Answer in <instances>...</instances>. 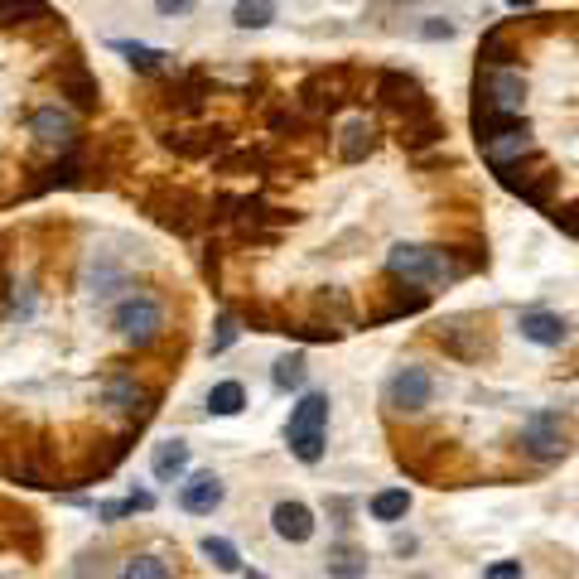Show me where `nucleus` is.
<instances>
[{
    "label": "nucleus",
    "mask_w": 579,
    "mask_h": 579,
    "mask_svg": "<svg viewBox=\"0 0 579 579\" xmlns=\"http://www.w3.org/2000/svg\"><path fill=\"white\" fill-rule=\"evenodd\" d=\"M232 20H237V29H266L276 20V5L271 0H237Z\"/></svg>",
    "instance_id": "2f4dec72"
},
{
    "label": "nucleus",
    "mask_w": 579,
    "mask_h": 579,
    "mask_svg": "<svg viewBox=\"0 0 579 579\" xmlns=\"http://www.w3.org/2000/svg\"><path fill=\"white\" fill-rule=\"evenodd\" d=\"M377 102H382L396 121H415V116L435 111V102H430V92L420 87V78H415V73H401V68H382V73H377Z\"/></svg>",
    "instance_id": "0eeeda50"
},
{
    "label": "nucleus",
    "mask_w": 579,
    "mask_h": 579,
    "mask_svg": "<svg viewBox=\"0 0 579 579\" xmlns=\"http://www.w3.org/2000/svg\"><path fill=\"white\" fill-rule=\"evenodd\" d=\"M222 497H227V488H222L218 473L208 469V473H193L189 483L179 488V507L193 512V517H213V512L222 507Z\"/></svg>",
    "instance_id": "4468645a"
},
{
    "label": "nucleus",
    "mask_w": 579,
    "mask_h": 579,
    "mask_svg": "<svg viewBox=\"0 0 579 579\" xmlns=\"http://www.w3.org/2000/svg\"><path fill=\"white\" fill-rule=\"evenodd\" d=\"M271 531H276L280 541H290V546H304L309 536H314V512L304 507V502H276L271 507Z\"/></svg>",
    "instance_id": "f3484780"
},
{
    "label": "nucleus",
    "mask_w": 579,
    "mask_h": 579,
    "mask_svg": "<svg viewBox=\"0 0 579 579\" xmlns=\"http://www.w3.org/2000/svg\"><path fill=\"white\" fill-rule=\"evenodd\" d=\"M121 579H174V575H169V565L160 555H131L121 565Z\"/></svg>",
    "instance_id": "473e14b6"
},
{
    "label": "nucleus",
    "mask_w": 579,
    "mask_h": 579,
    "mask_svg": "<svg viewBox=\"0 0 579 579\" xmlns=\"http://www.w3.org/2000/svg\"><path fill=\"white\" fill-rule=\"evenodd\" d=\"M198 551L213 560V570H222V575H237L242 570V555H237V546L227 541V536H203V546Z\"/></svg>",
    "instance_id": "c85d7f7f"
},
{
    "label": "nucleus",
    "mask_w": 579,
    "mask_h": 579,
    "mask_svg": "<svg viewBox=\"0 0 579 579\" xmlns=\"http://www.w3.org/2000/svg\"><path fill=\"white\" fill-rule=\"evenodd\" d=\"M165 145L174 155H189V160H203V155H218L227 145V131L213 126V131H179V136H165Z\"/></svg>",
    "instance_id": "4be33fe9"
},
{
    "label": "nucleus",
    "mask_w": 579,
    "mask_h": 579,
    "mask_svg": "<svg viewBox=\"0 0 579 579\" xmlns=\"http://www.w3.org/2000/svg\"><path fill=\"white\" fill-rule=\"evenodd\" d=\"M150 473H155L160 483H179V478L189 473V444H184V440L155 444V454H150Z\"/></svg>",
    "instance_id": "5701e85b"
},
{
    "label": "nucleus",
    "mask_w": 579,
    "mask_h": 579,
    "mask_svg": "<svg viewBox=\"0 0 579 579\" xmlns=\"http://www.w3.org/2000/svg\"><path fill=\"white\" fill-rule=\"evenodd\" d=\"M208 411L213 415H242L247 411V386L242 382H218L208 391Z\"/></svg>",
    "instance_id": "cd10ccee"
},
{
    "label": "nucleus",
    "mask_w": 579,
    "mask_h": 579,
    "mask_svg": "<svg viewBox=\"0 0 579 579\" xmlns=\"http://www.w3.org/2000/svg\"><path fill=\"white\" fill-rule=\"evenodd\" d=\"M488 261L483 256H464L454 247H420V242H396L386 251V276L401 280V285H454V280L483 271Z\"/></svg>",
    "instance_id": "f257e3e1"
},
{
    "label": "nucleus",
    "mask_w": 579,
    "mask_h": 579,
    "mask_svg": "<svg viewBox=\"0 0 579 579\" xmlns=\"http://www.w3.org/2000/svg\"><path fill=\"white\" fill-rule=\"evenodd\" d=\"M54 78H58V92H63V97H73L83 111H97V102H102V87H97V78L87 73L83 58H68L63 68H54Z\"/></svg>",
    "instance_id": "2eb2a0df"
},
{
    "label": "nucleus",
    "mask_w": 579,
    "mask_h": 579,
    "mask_svg": "<svg viewBox=\"0 0 579 579\" xmlns=\"http://www.w3.org/2000/svg\"><path fill=\"white\" fill-rule=\"evenodd\" d=\"M111 329L121 333V343H131V348H150L165 333V309H160L155 295H131V300L116 304Z\"/></svg>",
    "instance_id": "20e7f679"
},
{
    "label": "nucleus",
    "mask_w": 579,
    "mask_h": 579,
    "mask_svg": "<svg viewBox=\"0 0 579 579\" xmlns=\"http://www.w3.org/2000/svg\"><path fill=\"white\" fill-rule=\"evenodd\" d=\"M522 449L536 459V464H560L570 454V430L560 411H536L531 420L522 425Z\"/></svg>",
    "instance_id": "1a4fd4ad"
},
{
    "label": "nucleus",
    "mask_w": 579,
    "mask_h": 579,
    "mask_svg": "<svg viewBox=\"0 0 579 579\" xmlns=\"http://www.w3.org/2000/svg\"><path fill=\"white\" fill-rule=\"evenodd\" d=\"M483 579H522V560H497V565H488Z\"/></svg>",
    "instance_id": "4c0bfd02"
},
{
    "label": "nucleus",
    "mask_w": 579,
    "mask_h": 579,
    "mask_svg": "<svg viewBox=\"0 0 579 579\" xmlns=\"http://www.w3.org/2000/svg\"><path fill=\"white\" fill-rule=\"evenodd\" d=\"M478 107L507 111V116H522L526 107V73L522 68H478Z\"/></svg>",
    "instance_id": "9d476101"
},
{
    "label": "nucleus",
    "mask_w": 579,
    "mask_h": 579,
    "mask_svg": "<svg viewBox=\"0 0 579 579\" xmlns=\"http://www.w3.org/2000/svg\"><path fill=\"white\" fill-rule=\"evenodd\" d=\"M237 314H232V309H222L218 314V333H213V353H227V348H232V343H237Z\"/></svg>",
    "instance_id": "72a5a7b5"
},
{
    "label": "nucleus",
    "mask_w": 579,
    "mask_h": 579,
    "mask_svg": "<svg viewBox=\"0 0 579 579\" xmlns=\"http://www.w3.org/2000/svg\"><path fill=\"white\" fill-rule=\"evenodd\" d=\"M415 579H425V575H415Z\"/></svg>",
    "instance_id": "ea45409f"
},
{
    "label": "nucleus",
    "mask_w": 579,
    "mask_h": 579,
    "mask_svg": "<svg viewBox=\"0 0 579 579\" xmlns=\"http://www.w3.org/2000/svg\"><path fill=\"white\" fill-rule=\"evenodd\" d=\"M29 136L39 140L44 150H54V155H68V150L83 145V140H78V126H73V116L58 107V102L34 107V116H29Z\"/></svg>",
    "instance_id": "ddd939ff"
},
{
    "label": "nucleus",
    "mask_w": 579,
    "mask_h": 579,
    "mask_svg": "<svg viewBox=\"0 0 579 579\" xmlns=\"http://www.w3.org/2000/svg\"><path fill=\"white\" fill-rule=\"evenodd\" d=\"M406 512H411V493L406 488H382V493L372 497V517L386 526H396Z\"/></svg>",
    "instance_id": "a878e982"
},
{
    "label": "nucleus",
    "mask_w": 579,
    "mask_h": 579,
    "mask_svg": "<svg viewBox=\"0 0 579 579\" xmlns=\"http://www.w3.org/2000/svg\"><path fill=\"white\" fill-rule=\"evenodd\" d=\"M435 338H440L444 353L459 362H478L493 353V329H488V319H478V314H454V319L435 324Z\"/></svg>",
    "instance_id": "423d86ee"
},
{
    "label": "nucleus",
    "mask_w": 579,
    "mask_h": 579,
    "mask_svg": "<svg viewBox=\"0 0 579 579\" xmlns=\"http://www.w3.org/2000/svg\"><path fill=\"white\" fill-rule=\"evenodd\" d=\"M522 49L512 44V25H493L478 44V68H517Z\"/></svg>",
    "instance_id": "6ab92c4d"
},
{
    "label": "nucleus",
    "mask_w": 579,
    "mask_h": 579,
    "mask_svg": "<svg viewBox=\"0 0 579 579\" xmlns=\"http://www.w3.org/2000/svg\"><path fill=\"white\" fill-rule=\"evenodd\" d=\"M507 5H512V10H531L536 0H507Z\"/></svg>",
    "instance_id": "58836bf2"
},
{
    "label": "nucleus",
    "mask_w": 579,
    "mask_h": 579,
    "mask_svg": "<svg viewBox=\"0 0 579 579\" xmlns=\"http://www.w3.org/2000/svg\"><path fill=\"white\" fill-rule=\"evenodd\" d=\"M333 145H338V160H343V165H362V160L377 150V121H372V116H353V121L338 131Z\"/></svg>",
    "instance_id": "dca6fc26"
},
{
    "label": "nucleus",
    "mask_w": 579,
    "mask_h": 579,
    "mask_svg": "<svg viewBox=\"0 0 579 579\" xmlns=\"http://www.w3.org/2000/svg\"><path fill=\"white\" fill-rule=\"evenodd\" d=\"M329 579H367V551H358V546L329 551Z\"/></svg>",
    "instance_id": "bb28decb"
},
{
    "label": "nucleus",
    "mask_w": 579,
    "mask_h": 579,
    "mask_svg": "<svg viewBox=\"0 0 579 579\" xmlns=\"http://www.w3.org/2000/svg\"><path fill=\"white\" fill-rule=\"evenodd\" d=\"M497 184L507 193H517V198H526L531 208H551V193L555 184H560V174L555 169H546V160L541 155H526V165L517 160V165H497Z\"/></svg>",
    "instance_id": "39448f33"
},
{
    "label": "nucleus",
    "mask_w": 579,
    "mask_h": 579,
    "mask_svg": "<svg viewBox=\"0 0 579 579\" xmlns=\"http://www.w3.org/2000/svg\"><path fill=\"white\" fill-rule=\"evenodd\" d=\"M444 136H449V126H444L440 111H425V116H415V121H401V145L411 150V155H420L425 145H444Z\"/></svg>",
    "instance_id": "412c9836"
},
{
    "label": "nucleus",
    "mask_w": 579,
    "mask_h": 579,
    "mask_svg": "<svg viewBox=\"0 0 579 579\" xmlns=\"http://www.w3.org/2000/svg\"><path fill=\"white\" fill-rule=\"evenodd\" d=\"M150 507H155V497L150 493H131V497H121V502H97V517H102V522H121V517L150 512Z\"/></svg>",
    "instance_id": "7c9ffc66"
},
{
    "label": "nucleus",
    "mask_w": 579,
    "mask_h": 579,
    "mask_svg": "<svg viewBox=\"0 0 579 579\" xmlns=\"http://www.w3.org/2000/svg\"><path fill=\"white\" fill-rule=\"evenodd\" d=\"M551 222L565 232V237H579V203H555L551 208Z\"/></svg>",
    "instance_id": "f704fd0d"
},
{
    "label": "nucleus",
    "mask_w": 579,
    "mask_h": 579,
    "mask_svg": "<svg viewBox=\"0 0 579 579\" xmlns=\"http://www.w3.org/2000/svg\"><path fill=\"white\" fill-rule=\"evenodd\" d=\"M517 329H522L526 343H536V348H560L565 338H570V324L551 314V309H526L522 319H517Z\"/></svg>",
    "instance_id": "a211bd4d"
},
{
    "label": "nucleus",
    "mask_w": 579,
    "mask_h": 579,
    "mask_svg": "<svg viewBox=\"0 0 579 579\" xmlns=\"http://www.w3.org/2000/svg\"><path fill=\"white\" fill-rule=\"evenodd\" d=\"M478 150H483V160L488 165H517V160H526V155H536V136H531V126H526L522 116H512L507 126H497V131H488V136L478 140Z\"/></svg>",
    "instance_id": "f8f14e48"
},
{
    "label": "nucleus",
    "mask_w": 579,
    "mask_h": 579,
    "mask_svg": "<svg viewBox=\"0 0 579 579\" xmlns=\"http://www.w3.org/2000/svg\"><path fill=\"white\" fill-rule=\"evenodd\" d=\"M150 213H155V222H165L169 232L189 237V232H198V227L208 222V203L193 198L189 189H165L150 198Z\"/></svg>",
    "instance_id": "9b49d317"
},
{
    "label": "nucleus",
    "mask_w": 579,
    "mask_h": 579,
    "mask_svg": "<svg viewBox=\"0 0 579 579\" xmlns=\"http://www.w3.org/2000/svg\"><path fill=\"white\" fill-rule=\"evenodd\" d=\"M348 83H353V68H324V73H309V78L300 83L295 107H300L314 126H324L333 111L353 97V92H348Z\"/></svg>",
    "instance_id": "7ed1b4c3"
},
{
    "label": "nucleus",
    "mask_w": 579,
    "mask_h": 579,
    "mask_svg": "<svg viewBox=\"0 0 579 579\" xmlns=\"http://www.w3.org/2000/svg\"><path fill=\"white\" fill-rule=\"evenodd\" d=\"M44 20H54L44 0H0V29H10V25H44Z\"/></svg>",
    "instance_id": "b1692460"
},
{
    "label": "nucleus",
    "mask_w": 579,
    "mask_h": 579,
    "mask_svg": "<svg viewBox=\"0 0 579 579\" xmlns=\"http://www.w3.org/2000/svg\"><path fill=\"white\" fill-rule=\"evenodd\" d=\"M430 309V290L425 285H401L391 300L377 309V314H367V324H391V319H411V314H425Z\"/></svg>",
    "instance_id": "aec40b11"
},
{
    "label": "nucleus",
    "mask_w": 579,
    "mask_h": 579,
    "mask_svg": "<svg viewBox=\"0 0 579 579\" xmlns=\"http://www.w3.org/2000/svg\"><path fill=\"white\" fill-rule=\"evenodd\" d=\"M304 377H309V362H304V353H285V358L276 362V372H271L276 391H300Z\"/></svg>",
    "instance_id": "c756f323"
},
{
    "label": "nucleus",
    "mask_w": 579,
    "mask_h": 579,
    "mask_svg": "<svg viewBox=\"0 0 579 579\" xmlns=\"http://www.w3.org/2000/svg\"><path fill=\"white\" fill-rule=\"evenodd\" d=\"M324 435H329V396L309 391V396H300V406L290 411L285 444H290V454L300 464H319L324 459Z\"/></svg>",
    "instance_id": "f03ea898"
},
{
    "label": "nucleus",
    "mask_w": 579,
    "mask_h": 579,
    "mask_svg": "<svg viewBox=\"0 0 579 579\" xmlns=\"http://www.w3.org/2000/svg\"><path fill=\"white\" fill-rule=\"evenodd\" d=\"M430 396H435V377L425 372V367H396L382 386V401L391 415H420L430 406Z\"/></svg>",
    "instance_id": "6e6552de"
},
{
    "label": "nucleus",
    "mask_w": 579,
    "mask_h": 579,
    "mask_svg": "<svg viewBox=\"0 0 579 579\" xmlns=\"http://www.w3.org/2000/svg\"><path fill=\"white\" fill-rule=\"evenodd\" d=\"M111 49H116V54H126V63H131V68H140V73H165V68H169V54H165V49H150V44L116 39Z\"/></svg>",
    "instance_id": "393cba45"
},
{
    "label": "nucleus",
    "mask_w": 579,
    "mask_h": 579,
    "mask_svg": "<svg viewBox=\"0 0 579 579\" xmlns=\"http://www.w3.org/2000/svg\"><path fill=\"white\" fill-rule=\"evenodd\" d=\"M420 39H454V25L435 15V20H425V25H420Z\"/></svg>",
    "instance_id": "e433bc0d"
},
{
    "label": "nucleus",
    "mask_w": 579,
    "mask_h": 579,
    "mask_svg": "<svg viewBox=\"0 0 579 579\" xmlns=\"http://www.w3.org/2000/svg\"><path fill=\"white\" fill-rule=\"evenodd\" d=\"M155 10H160L165 20H184V15L198 10V0H155Z\"/></svg>",
    "instance_id": "c9c22d12"
}]
</instances>
